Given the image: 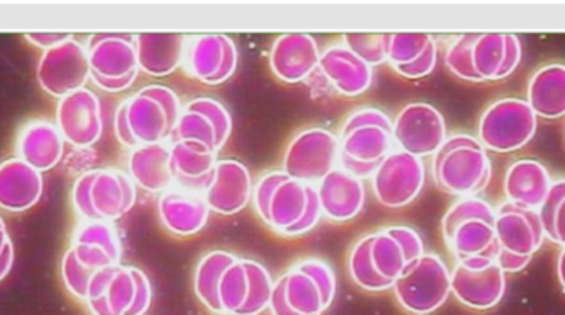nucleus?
Masks as SVG:
<instances>
[{"label":"nucleus","mask_w":565,"mask_h":315,"mask_svg":"<svg viewBox=\"0 0 565 315\" xmlns=\"http://www.w3.org/2000/svg\"><path fill=\"white\" fill-rule=\"evenodd\" d=\"M316 72L332 91L344 98L365 95L374 85V68L342 42L322 50Z\"/></svg>","instance_id":"6ab92c4d"},{"label":"nucleus","mask_w":565,"mask_h":315,"mask_svg":"<svg viewBox=\"0 0 565 315\" xmlns=\"http://www.w3.org/2000/svg\"><path fill=\"white\" fill-rule=\"evenodd\" d=\"M427 181L424 159L395 149L371 177L375 200L388 210H401L420 197Z\"/></svg>","instance_id":"9b49d317"},{"label":"nucleus","mask_w":565,"mask_h":315,"mask_svg":"<svg viewBox=\"0 0 565 315\" xmlns=\"http://www.w3.org/2000/svg\"><path fill=\"white\" fill-rule=\"evenodd\" d=\"M444 238L457 261L477 257L491 258L497 261L498 253H500L494 224L483 220V218L461 221L450 233L444 235Z\"/></svg>","instance_id":"f704fd0d"},{"label":"nucleus","mask_w":565,"mask_h":315,"mask_svg":"<svg viewBox=\"0 0 565 315\" xmlns=\"http://www.w3.org/2000/svg\"><path fill=\"white\" fill-rule=\"evenodd\" d=\"M321 48L318 40L308 33H282L271 43V73L282 83L296 85L306 82L318 69Z\"/></svg>","instance_id":"5701e85b"},{"label":"nucleus","mask_w":565,"mask_h":315,"mask_svg":"<svg viewBox=\"0 0 565 315\" xmlns=\"http://www.w3.org/2000/svg\"><path fill=\"white\" fill-rule=\"evenodd\" d=\"M395 301L411 315L437 313L451 294V271L441 257L425 253L408 264L392 286Z\"/></svg>","instance_id":"423d86ee"},{"label":"nucleus","mask_w":565,"mask_h":315,"mask_svg":"<svg viewBox=\"0 0 565 315\" xmlns=\"http://www.w3.org/2000/svg\"><path fill=\"white\" fill-rule=\"evenodd\" d=\"M316 188L322 218L332 224H349L364 210L367 197L364 181L342 169L335 167L329 172L319 184H316Z\"/></svg>","instance_id":"a878e982"},{"label":"nucleus","mask_w":565,"mask_h":315,"mask_svg":"<svg viewBox=\"0 0 565 315\" xmlns=\"http://www.w3.org/2000/svg\"><path fill=\"white\" fill-rule=\"evenodd\" d=\"M218 304L222 315H237L250 296L247 260L237 258L222 274L218 283Z\"/></svg>","instance_id":"58836bf2"},{"label":"nucleus","mask_w":565,"mask_h":315,"mask_svg":"<svg viewBox=\"0 0 565 315\" xmlns=\"http://www.w3.org/2000/svg\"><path fill=\"white\" fill-rule=\"evenodd\" d=\"M89 59L86 46L68 36L65 42L45 50L36 68L39 85L49 95L65 98L70 93L85 88L89 79Z\"/></svg>","instance_id":"2eb2a0df"},{"label":"nucleus","mask_w":565,"mask_h":315,"mask_svg":"<svg viewBox=\"0 0 565 315\" xmlns=\"http://www.w3.org/2000/svg\"><path fill=\"white\" fill-rule=\"evenodd\" d=\"M523 46L516 35L475 33L471 66L478 82L504 79L520 66Z\"/></svg>","instance_id":"393cba45"},{"label":"nucleus","mask_w":565,"mask_h":315,"mask_svg":"<svg viewBox=\"0 0 565 315\" xmlns=\"http://www.w3.org/2000/svg\"><path fill=\"white\" fill-rule=\"evenodd\" d=\"M248 276H250V296L237 315H262L270 309L271 294L275 281L270 271L255 260H247Z\"/></svg>","instance_id":"a19ab883"},{"label":"nucleus","mask_w":565,"mask_h":315,"mask_svg":"<svg viewBox=\"0 0 565 315\" xmlns=\"http://www.w3.org/2000/svg\"><path fill=\"white\" fill-rule=\"evenodd\" d=\"M128 174L135 181L136 187L149 194H164L174 187L175 178L172 172L171 142L139 145L131 149L128 158Z\"/></svg>","instance_id":"c85d7f7f"},{"label":"nucleus","mask_w":565,"mask_h":315,"mask_svg":"<svg viewBox=\"0 0 565 315\" xmlns=\"http://www.w3.org/2000/svg\"><path fill=\"white\" fill-rule=\"evenodd\" d=\"M438 46L428 33H391L387 63L402 78L420 79L434 72Z\"/></svg>","instance_id":"cd10ccee"},{"label":"nucleus","mask_w":565,"mask_h":315,"mask_svg":"<svg viewBox=\"0 0 565 315\" xmlns=\"http://www.w3.org/2000/svg\"><path fill=\"white\" fill-rule=\"evenodd\" d=\"M234 131L231 111L218 99L199 96L182 108L172 141L204 144L215 154L227 145Z\"/></svg>","instance_id":"4468645a"},{"label":"nucleus","mask_w":565,"mask_h":315,"mask_svg":"<svg viewBox=\"0 0 565 315\" xmlns=\"http://www.w3.org/2000/svg\"><path fill=\"white\" fill-rule=\"evenodd\" d=\"M89 78L106 93H121L138 79L139 62L136 35L95 33L86 42Z\"/></svg>","instance_id":"0eeeda50"},{"label":"nucleus","mask_w":565,"mask_h":315,"mask_svg":"<svg viewBox=\"0 0 565 315\" xmlns=\"http://www.w3.org/2000/svg\"><path fill=\"white\" fill-rule=\"evenodd\" d=\"M252 202L258 218L280 237H305L322 220L316 185L302 184L282 171L262 175Z\"/></svg>","instance_id":"f257e3e1"},{"label":"nucleus","mask_w":565,"mask_h":315,"mask_svg":"<svg viewBox=\"0 0 565 315\" xmlns=\"http://www.w3.org/2000/svg\"><path fill=\"white\" fill-rule=\"evenodd\" d=\"M338 139V167L361 181L371 178L384 159L397 149L394 119L375 106H365L351 112Z\"/></svg>","instance_id":"7ed1b4c3"},{"label":"nucleus","mask_w":565,"mask_h":315,"mask_svg":"<svg viewBox=\"0 0 565 315\" xmlns=\"http://www.w3.org/2000/svg\"><path fill=\"white\" fill-rule=\"evenodd\" d=\"M231 251L214 250L201 258L194 271V293L202 306L214 315H222L218 304V283L224 271L237 260Z\"/></svg>","instance_id":"e433bc0d"},{"label":"nucleus","mask_w":565,"mask_h":315,"mask_svg":"<svg viewBox=\"0 0 565 315\" xmlns=\"http://www.w3.org/2000/svg\"><path fill=\"white\" fill-rule=\"evenodd\" d=\"M138 268L116 267L96 271L89 281L88 306L92 315H128L138 294Z\"/></svg>","instance_id":"aec40b11"},{"label":"nucleus","mask_w":565,"mask_h":315,"mask_svg":"<svg viewBox=\"0 0 565 315\" xmlns=\"http://www.w3.org/2000/svg\"><path fill=\"white\" fill-rule=\"evenodd\" d=\"M158 214L168 233L172 237L189 238L195 237L207 227L211 208L204 194L174 185L159 195Z\"/></svg>","instance_id":"b1692460"},{"label":"nucleus","mask_w":565,"mask_h":315,"mask_svg":"<svg viewBox=\"0 0 565 315\" xmlns=\"http://www.w3.org/2000/svg\"><path fill=\"white\" fill-rule=\"evenodd\" d=\"M43 192L42 172L20 158L0 164V208L25 211L39 204Z\"/></svg>","instance_id":"7c9ffc66"},{"label":"nucleus","mask_w":565,"mask_h":315,"mask_svg":"<svg viewBox=\"0 0 565 315\" xmlns=\"http://www.w3.org/2000/svg\"><path fill=\"white\" fill-rule=\"evenodd\" d=\"M527 105L537 118H564L565 65L553 63L534 73L527 88Z\"/></svg>","instance_id":"c9c22d12"},{"label":"nucleus","mask_w":565,"mask_h":315,"mask_svg":"<svg viewBox=\"0 0 565 315\" xmlns=\"http://www.w3.org/2000/svg\"><path fill=\"white\" fill-rule=\"evenodd\" d=\"M372 238L374 233L364 235L355 241L354 247L349 251L348 271L352 283L367 293H384L392 291L394 283L379 276L371 258Z\"/></svg>","instance_id":"4c0bfd02"},{"label":"nucleus","mask_w":565,"mask_h":315,"mask_svg":"<svg viewBox=\"0 0 565 315\" xmlns=\"http://www.w3.org/2000/svg\"><path fill=\"white\" fill-rule=\"evenodd\" d=\"M152 303V286L148 274L139 270L138 274V294H136L135 306L128 315H145L148 313Z\"/></svg>","instance_id":"a18cd8bd"},{"label":"nucleus","mask_w":565,"mask_h":315,"mask_svg":"<svg viewBox=\"0 0 565 315\" xmlns=\"http://www.w3.org/2000/svg\"><path fill=\"white\" fill-rule=\"evenodd\" d=\"M182 66L191 78L204 85H224L237 72V43L224 33L189 36Z\"/></svg>","instance_id":"ddd939ff"},{"label":"nucleus","mask_w":565,"mask_h":315,"mask_svg":"<svg viewBox=\"0 0 565 315\" xmlns=\"http://www.w3.org/2000/svg\"><path fill=\"white\" fill-rule=\"evenodd\" d=\"M395 145L415 158H434L447 141L444 115L428 102H408L394 119Z\"/></svg>","instance_id":"dca6fc26"},{"label":"nucleus","mask_w":565,"mask_h":315,"mask_svg":"<svg viewBox=\"0 0 565 315\" xmlns=\"http://www.w3.org/2000/svg\"><path fill=\"white\" fill-rule=\"evenodd\" d=\"M435 184L455 197H475L490 185L493 169L480 139L455 134L438 149L431 159Z\"/></svg>","instance_id":"20e7f679"},{"label":"nucleus","mask_w":565,"mask_h":315,"mask_svg":"<svg viewBox=\"0 0 565 315\" xmlns=\"http://www.w3.org/2000/svg\"><path fill=\"white\" fill-rule=\"evenodd\" d=\"M13 264V245L12 241H10L9 245H7L6 250H3V253L0 254V281L3 280V278L9 274V271L12 270Z\"/></svg>","instance_id":"8fccbe9b"},{"label":"nucleus","mask_w":565,"mask_h":315,"mask_svg":"<svg viewBox=\"0 0 565 315\" xmlns=\"http://www.w3.org/2000/svg\"><path fill=\"white\" fill-rule=\"evenodd\" d=\"M425 243L420 233L407 225H392L375 231L371 258L379 276L395 283L408 264L424 257Z\"/></svg>","instance_id":"f3484780"},{"label":"nucleus","mask_w":565,"mask_h":315,"mask_svg":"<svg viewBox=\"0 0 565 315\" xmlns=\"http://www.w3.org/2000/svg\"><path fill=\"white\" fill-rule=\"evenodd\" d=\"M471 218H483V220L494 224L497 211L481 198L463 197L457 204L451 205L450 210L445 214L444 220H441V233H450L461 221L471 220Z\"/></svg>","instance_id":"37998d69"},{"label":"nucleus","mask_w":565,"mask_h":315,"mask_svg":"<svg viewBox=\"0 0 565 315\" xmlns=\"http://www.w3.org/2000/svg\"><path fill=\"white\" fill-rule=\"evenodd\" d=\"M10 243L9 235H7L6 224H3L2 217H0V254L6 250L7 245Z\"/></svg>","instance_id":"603ef678"},{"label":"nucleus","mask_w":565,"mask_h":315,"mask_svg":"<svg viewBox=\"0 0 565 315\" xmlns=\"http://www.w3.org/2000/svg\"><path fill=\"white\" fill-rule=\"evenodd\" d=\"M65 139L55 124L36 121L26 126L17 141L19 158L39 172L50 171L63 158Z\"/></svg>","instance_id":"473e14b6"},{"label":"nucleus","mask_w":565,"mask_h":315,"mask_svg":"<svg viewBox=\"0 0 565 315\" xmlns=\"http://www.w3.org/2000/svg\"><path fill=\"white\" fill-rule=\"evenodd\" d=\"M56 128L75 148H92L103 134L102 101L95 93L82 88L60 99Z\"/></svg>","instance_id":"a211bd4d"},{"label":"nucleus","mask_w":565,"mask_h":315,"mask_svg":"<svg viewBox=\"0 0 565 315\" xmlns=\"http://www.w3.org/2000/svg\"><path fill=\"white\" fill-rule=\"evenodd\" d=\"M494 231L503 250L523 257H533L546 238L540 210L513 202L498 208Z\"/></svg>","instance_id":"4be33fe9"},{"label":"nucleus","mask_w":565,"mask_h":315,"mask_svg":"<svg viewBox=\"0 0 565 315\" xmlns=\"http://www.w3.org/2000/svg\"><path fill=\"white\" fill-rule=\"evenodd\" d=\"M25 36L35 45L49 50L58 45V43L65 42L70 35H66V33H26Z\"/></svg>","instance_id":"09e8293b"},{"label":"nucleus","mask_w":565,"mask_h":315,"mask_svg":"<svg viewBox=\"0 0 565 315\" xmlns=\"http://www.w3.org/2000/svg\"><path fill=\"white\" fill-rule=\"evenodd\" d=\"M182 108L181 98L169 86H145L116 109V138L129 149L171 142Z\"/></svg>","instance_id":"f03ea898"},{"label":"nucleus","mask_w":565,"mask_h":315,"mask_svg":"<svg viewBox=\"0 0 565 315\" xmlns=\"http://www.w3.org/2000/svg\"><path fill=\"white\" fill-rule=\"evenodd\" d=\"M189 36L181 33H139L136 35L139 69L152 78H166L184 62Z\"/></svg>","instance_id":"c756f323"},{"label":"nucleus","mask_w":565,"mask_h":315,"mask_svg":"<svg viewBox=\"0 0 565 315\" xmlns=\"http://www.w3.org/2000/svg\"><path fill=\"white\" fill-rule=\"evenodd\" d=\"M507 293V276L491 258L477 257L458 261L451 271V294L471 309L487 311L498 306Z\"/></svg>","instance_id":"f8f14e48"},{"label":"nucleus","mask_w":565,"mask_h":315,"mask_svg":"<svg viewBox=\"0 0 565 315\" xmlns=\"http://www.w3.org/2000/svg\"><path fill=\"white\" fill-rule=\"evenodd\" d=\"M62 274L66 290H68L73 296L78 297V300L86 301V297H88L89 281H92L95 271L83 267V264L76 260L75 253L68 250V253L63 258Z\"/></svg>","instance_id":"c03bdc74"},{"label":"nucleus","mask_w":565,"mask_h":315,"mask_svg":"<svg viewBox=\"0 0 565 315\" xmlns=\"http://www.w3.org/2000/svg\"><path fill=\"white\" fill-rule=\"evenodd\" d=\"M531 258L533 257L511 253V251L503 250V248L500 247L497 263L500 264L504 273H520V271H523L524 268H527V264L531 263Z\"/></svg>","instance_id":"49530a36"},{"label":"nucleus","mask_w":565,"mask_h":315,"mask_svg":"<svg viewBox=\"0 0 565 315\" xmlns=\"http://www.w3.org/2000/svg\"><path fill=\"white\" fill-rule=\"evenodd\" d=\"M551 185L553 182L547 169L541 162L531 159L514 162L504 177V192L510 202L536 210H540L546 200Z\"/></svg>","instance_id":"72a5a7b5"},{"label":"nucleus","mask_w":565,"mask_h":315,"mask_svg":"<svg viewBox=\"0 0 565 315\" xmlns=\"http://www.w3.org/2000/svg\"><path fill=\"white\" fill-rule=\"evenodd\" d=\"M288 306L299 315H322L334 303L338 278L331 264L318 258L298 261L282 274Z\"/></svg>","instance_id":"9d476101"},{"label":"nucleus","mask_w":565,"mask_h":315,"mask_svg":"<svg viewBox=\"0 0 565 315\" xmlns=\"http://www.w3.org/2000/svg\"><path fill=\"white\" fill-rule=\"evenodd\" d=\"M76 260L92 271L121 264L122 245L118 228L109 221H85L73 237Z\"/></svg>","instance_id":"bb28decb"},{"label":"nucleus","mask_w":565,"mask_h":315,"mask_svg":"<svg viewBox=\"0 0 565 315\" xmlns=\"http://www.w3.org/2000/svg\"><path fill=\"white\" fill-rule=\"evenodd\" d=\"M388 35L391 33H345L342 43L374 68L387 63Z\"/></svg>","instance_id":"79ce46f5"},{"label":"nucleus","mask_w":565,"mask_h":315,"mask_svg":"<svg viewBox=\"0 0 565 315\" xmlns=\"http://www.w3.org/2000/svg\"><path fill=\"white\" fill-rule=\"evenodd\" d=\"M338 165V135L329 129L311 126L296 132L286 145L281 171L302 184L316 185Z\"/></svg>","instance_id":"6e6552de"},{"label":"nucleus","mask_w":565,"mask_h":315,"mask_svg":"<svg viewBox=\"0 0 565 315\" xmlns=\"http://www.w3.org/2000/svg\"><path fill=\"white\" fill-rule=\"evenodd\" d=\"M270 314L271 315H299L296 314L291 307L286 303L285 287H282L281 278L275 281L274 294H271L270 301Z\"/></svg>","instance_id":"de8ad7c7"},{"label":"nucleus","mask_w":565,"mask_h":315,"mask_svg":"<svg viewBox=\"0 0 565 315\" xmlns=\"http://www.w3.org/2000/svg\"><path fill=\"white\" fill-rule=\"evenodd\" d=\"M138 200V187L128 172L115 167L85 172L73 187L76 214L86 221L119 220L132 210Z\"/></svg>","instance_id":"39448f33"},{"label":"nucleus","mask_w":565,"mask_h":315,"mask_svg":"<svg viewBox=\"0 0 565 315\" xmlns=\"http://www.w3.org/2000/svg\"><path fill=\"white\" fill-rule=\"evenodd\" d=\"M217 158L218 154L199 142H171L172 172H174L175 185L205 194L211 184Z\"/></svg>","instance_id":"2f4dec72"},{"label":"nucleus","mask_w":565,"mask_h":315,"mask_svg":"<svg viewBox=\"0 0 565 315\" xmlns=\"http://www.w3.org/2000/svg\"><path fill=\"white\" fill-rule=\"evenodd\" d=\"M536 129L537 116L527 101L501 99L493 102L481 116L478 139L484 149L507 154L530 144Z\"/></svg>","instance_id":"1a4fd4ad"},{"label":"nucleus","mask_w":565,"mask_h":315,"mask_svg":"<svg viewBox=\"0 0 565 315\" xmlns=\"http://www.w3.org/2000/svg\"><path fill=\"white\" fill-rule=\"evenodd\" d=\"M557 276H559L561 286H563L565 293V247L561 251L559 260H557Z\"/></svg>","instance_id":"3c124183"},{"label":"nucleus","mask_w":565,"mask_h":315,"mask_svg":"<svg viewBox=\"0 0 565 315\" xmlns=\"http://www.w3.org/2000/svg\"><path fill=\"white\" fill-rule=\"evenodd\" d=\"M540 215L546 237L565 247V181L551 185L550 194L541 205Z\"/></svg>","instance_id":"ea45409f"},{"label":"nucleus","mask_w":565,"mask_h":315,"mask_svg":"<svg viewBox=\"0 0 565 315\" xmlns=\"http://www.w3.org/2000/svg\"><path fill=\"white\" fill-rule=\"evenodd\" d=\"M254 185V178L244 162L218 159L204 197L211 211L231 217L250 205Z\"/></svg>","instance_id":"412c9836"}]
</instances>
